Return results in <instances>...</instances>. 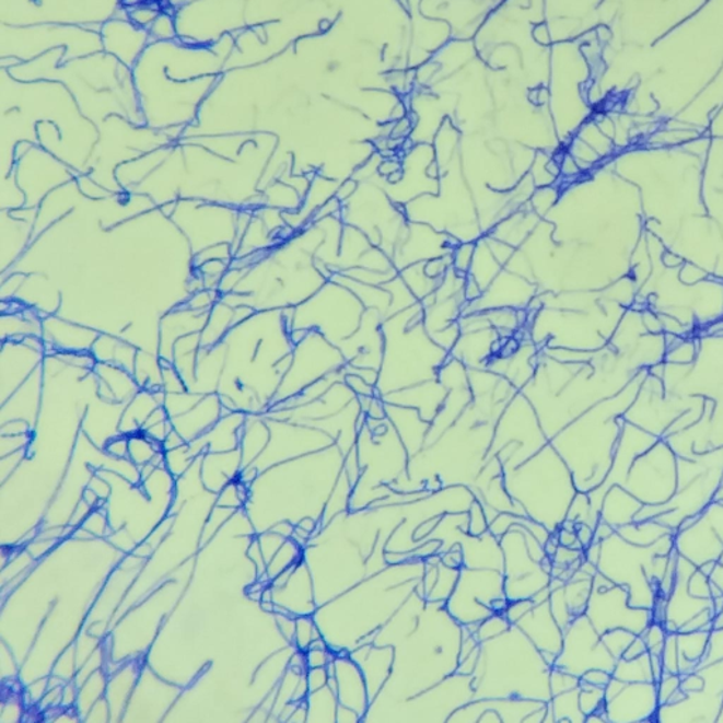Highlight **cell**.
I'll return each instance as SVG.
<instances>
[{
  "label": "cell",
  "instance_id": "1",
  "mask_svg": "<svg viewBox=\"0 0 723 723\" xmlns=\"http://www.w3.org/2000/svg\"><path fill=\"white\" fill-rule=\"evenodd\" d=\"M403 517V503L347 511L310 538L304 561L318 606L389 567L386 545Z\"/></svg>",
  "mask_w": 723,
  "mask_h": 723
},
{
  "label": "cell",
  "instance_id": "2",
  "mask_svg": "<svg viewBox=\"0 0 723 723\" xmlns=\"http://www.w3.org/2000/svg\"><path fill=\"white\" fill-rule=\"evenodd\" d=\"M676 530L656 521L614 528L584 550L586 561L614 584L629 591V604L653 610L662 606L676 575Z\"/></svg>",
  "mask_w": 723,
  "mask_h": 723
},
{
  "label": "cell",
  "instance_id": "3",
  "mask_svg": "<svg viewBox=\"0 0 723 723\" xmlns=\"http://www.w3.org/2000/svg\"><path fill=\"white\" fill-rule=\"evenodd\" d=\"M424 574V560L386 567L319 605L314 619L335 654H348L375 634L397 613Z\"/></svg>",
  "mask_w": 723,
  "mask_h": 723
},
{
  "label": "cell",
  "instance_id": "4",
  "mask_svg": "<svg viewBox=\"0 0 723 723\" xmlns=\"http://www.w3.org/2000/svg\"><path fill=\"white\" fill-rule=\"evenodd\" d=\"M468 633L444 602L427 600L415 628L390 644L395 649L390 677L371 703L403 701L453 676Z\"/></svg>",
  "mask_w": 723,
  "mask_h": 723
},
{
  "label": "cell",
  "instance_id": "5",
  "mask_svg": "<svg viewBox=\"0 0 723 723\" xmlns=\"http://www.w3.org/2000/svg\"><path fill=\"white\" fill-rule=\"evenodd\" d=\"M551 664L517 626L479 643L473 674L474 700L524 698L550 702Z\"/></svg>",
  "mask_w": 723,
  "mask_h": 723
},
{
  "label": "cell",
  "instance_id": "6",
  "mask_svg": "<svg viewBox=\"0 0 723 723\" xmlns=\"http://www.w3.org/2000/svg\"><path fill=\"white\" fill-rule=\"evenodd\" d=\"M613 485L644 506L666 503L677 488V454L667 441L625 421L608 477L588 493L596 513L602 494Z\"/></svg>",
  "mask_w": 723,
  "mask_h": 723
},
{
  "label": "cell",
  "instance_id": "7",
  "mask_svg": "<svg viewBox=\"0 0 723 723\" xmlns=\"http://www.w3.org/2000/svg\"><path fill=\"white\" fill-rule=\"evenodd\" d=\"M359 468L349 511L415 501L430 492H407L409 460L405 444L389 419H369L355 444Z\"/></svg>",
  "mask_w": 723,
  "mask_h": 723
},
{
  "label": "cell",
  "instance_id": "8",
  "mask_svg": "<svg viewBox=\"0 0 723 723\" xmlns=\"http://www.w3.org/2000/svg\"><path fill=\"white\" fill-rule=\"evenodd\" d=\"M503 478L509 497L526 517L550 533L560 530L579 489L555 446L548 443L521 467L504 470Z\"/></svg>",
  "mask_w": 723,
  "mask_h": 723
},
{
  "label": "cell",
  "instance_id": "9",
  "mask_svg": "<svg viewBox=\"0 0 723 723\" xmlns=\"http://www.w3.org/2000/svg\"><path fill=\"white\" fill-rule=\"evenodd\" d=\"M623 423L600 421L590 409L550 440L570 468L579 492H592L608 477Z\"/></svg>",
  "mask_w": 723,
  "mask_h": 723
},
{
  "label": "cell",
  "instance_id": "10",
  "mask_svg": "<svg viewBox=\"0 0 723 723\" xmlns=\"http://www.w3.org/2000/svg\"><path fill=\"white\" fill-rule=\"evenodd\" d=\"M722 480L723 446L677 455V488L673 498L658 506H643L634 522L656 521L677 532L684 522L696 517L713 502Z\"/></svg>",
  "mask_w": 723,
  "mask_h": 723
},
{
  "label": "cell",
  "instance_id": "11",
  "mask_svg": "<svg viewBox=\"0 0 723 723\" xmlns=\"http://www.w3.org/2000/svg\"><path fill=\"white\" fill-rule=\"evenodd\" d=\"M683 700L658 708L656 722L716 723L723 705V629H713L705 656L681 677Z\"/></svg>",
  "mask_w": 723,
  "mask_h": 723
},
{
  "label": "cell",
  "instance_id": "12",
  "mask_svg": "<svg viewBox=\"0 0 723 723\" xmlns=\"http://www.w3.org/2000/svg\"><path fill=\"white\" fill-rule=\"evenodd\" d=\"M715 616L710 579L701 568L678 556L672 590L654 613V620L662 623L667 633L712 632Z\"/></svg>",
  "mask_w": 723,
  "mask_h": 723
},
{
  "label": "cell",
  "instance_id": "13",
  "mask_svg": "<svg viewBox=\"0 0 723 723\" xmlns=\"http://www.w3.org/2000/svg\"><path fill=\"white\" fill-rule=\"evenodd\" d=\"M473 700V676L455 673L406 700L371 703L362 723H446L454 711Z\"/></svg>",
  "mask_w": 723,
  "mask_h": 723
},
{
  "label": "cell",
  "instance_id": "14",
  "mask_svg": "<svg viewBox=\"0 0 723 723\" xmlns=\"http://www.w3.org/2000/svg\"><path fill=\"white\" fill-rule=\"evenodd\" d=\"M548 443L550 441L541 429L532 403L522 392H517L494 425L487 463L501 464L504 473L521 467Z\"/></svg>",
  "mask_w": 723,
  "mask_h": 723
},
{
  "label": "cell",
  "instance_id": "15",
  "mask_svg": "<svg viewBox=\"0 0 723 723\" xmlns=\"http://www.w3.org/2000/svg\"><path fill=\"white\" fill-rule=\"evenodd\" d=\"M503 555L504 592L509 602L532 599L548 588L551 574L543 568L545 546L523 524L514 523L499 538Z\"/></svg>",
  "mask_w": 723,
  "mask_h": 723
},
{
  "label": "cell",
  "instance_id": "16",
  "mask_svg": "<svg viewBox=\"0 0 723 723\" xmlns=\"http://www.w3.org/2000/svg\"><path fill=\"white\" fill-rule=\"evenodd\" d=\"M508 605L502 570L465 565L459 570L453 595L445 602L450 615L473 634L489 616L504 614Z\"/></svg>",
  "mask_w": 723,
  "mask_h": 723
},
{
  "label": "cell",
  "instance_id": "17",
  "mask_svg": "<svg viewBox=\"0 0 723 723\" xmlns=\"http://www.w3.org/2000/svg\"><path fill=\"white\" fill-rule=\"evenodd\" d=\"M585 616L599 634L625 629L640 635L654 620L653 610L634 608L629 604L628 588L614 584L599 572L592 582Z\"/></svg>",
  "mask_w": 723,
  "mask_h": 723
},
{
  "label": "cell",
  "instance_id": "18",
  "mask_svg": "<svg viewBox=\"0 0 723 723\" xmlns=\"http://www.w3.org/2000/svg\"><path fill=\"white\" fill-rule=\"evenodd\" d=\"M676 552L710 575L723 556V502H712L696 517L688 518L674 537Z\"/></svg>",
  "mask_w": 723,
  "mask_h": 723
},
{
  "label": "cell",
  "instance_id": "19",
  "mask_svg": "<svg viewBox=\"0 0 723 723\" xmlns=\"http://www.w3.org/2000/svg\"><path fill=\"white\" fill-rule=\"evenodd\" d=\"M616 663L618 660L606 649L600 634L582 615L564 630L562 649L552 667L581 678L590 669H605L613 674Z\"/></svg>",
  "mask_w": 723,
  "mask_h": 723
},
{
  "label": "cell",
  "instance_id": "20",
  "mask_svg": "<svg viewBox=\"0 0 723 723\" xmlns=\"http://www.w3.org/2000/svg\"><path fill=\"white\" fill-rule=\"evenodd\" d=\"M468 527V512L445 513L427 540L443 543L439 555L459 545L463 548L465 567L502 570L503 555L499 538L490 532L479 537L470 536Z\"/></svg>",
  "mask_w": 723,
  "mask_h": 723
},
{
  "label": "cell",
  "instance_id": "21",
  "mask_svg": "<svg viewBox=\"0 0 723 723\" xmlns=\"http://www.w3.org/2000/svg\"><path fill=\"white\" fill-rule=\"evenodd\" d=\"M658 708L657 683L610 677L605 687L604 712L610 723L656 722Z\"/></svg>",
  "mask_w": 723,
  "mask_h": 723
},
{
  "label": "cell",
  "instance_id": "22",
  "mask_svg": "<svg viewBox=\"0 0 723 723\" xmlns=\"http://www.w3.org/2000/svg\"><path fill=\"white\" fill-rule=\"evenodd\" d=\"M548 702L524 698L473 700L454 711L446 723H545Z\"/></svg>",
  "mask_w": 723,
  "mask_h": 723
},
{
  "label": "cell",
  "instance_id": "23",
  "mask_svg": "<svg viewBox=\"0 0 723 723\" xmlns=\"http://www.w3.org/2000/svg\"><path fill=\"white\" fill-rule=\"evenodd\" d=\"M596 572H598L596 567L584 560L564 585L551 591L548 599L551 613L562 630H565L576 618L585 615Z\"/></svg>",
  "mask_w": 723,
  "mask_h": 723
},
{
  "label": "cell",
  "instance_id": "24",
  "mask_svg": "<svg viewBox=\"0 0 723 723\" xmlns=\"http://www.w3.org/2000/svg\"><path fill=\"white\" fill-rule=\"evenodd\" d=\"M711 632L667 633L662 653L663 673L683 677L693 672L705 656Z\"/></svg>",
  "mask_w": 723,
  "mask_h": 723
},
{
  "label": "cell",
  "instance_id": "25",
  "mask_svg": "<svg viewBox=\"0 0 723 723\" xmlns=\"http://www.w3.org/2000/svg\"><path fill=\"white\" fill-rule=\"evenodd\" d=\"M514 626H517L528 640L540 650L548 664L555 666L556 658L562 649L564 630L557 623L551 613L550 600L536 604Z\"/></svg>",
  "mask_w": 723,
  "mask_h": 723
},
{
  "label": "cell",
  "instance_id": "26",
  "mask_svg": "<svg viewBox=\"0 0 723 723\" xmlns=\"http://www.w3.org/2000/svg\"><path fill=\"white\" fill-rule=\"evenodd\" d=\"M328 673L335 679L339 705L352 708L362 716L363 722L371 707V698L361 667L349 654H335V658L328 664Z\"/></svg>",
  "mask_w": 723,
  "mask_h": 723
},
{
  "label": "cell",
  "instance_id": "27",
  "mask_svg": "<svg viewBox=\"0 0 723 723\" xmlns=\"http://www.w3.org/2000/svg\"><path fill=\"white\" fill-rule=\"evenodd\" d=\"M348 654L361 667L372 702L390 677L393 662H395V649L392 645H378L371 642L359 645Z\"/></svg>",
  "mask_w": 723,
  "mask_h": 723
},
{
  "label": "cell",
  "instance_id": "28",
  "mask_svg": "<svg viewBox=\"0 0 723 723\" xmlns=\"http://www.w3.org/2000/svg\"><path fill=\"white\" fill-rule=\"evenodd\" d=\"M446 396H448L446 387L440 382V378H434V381L420 383L409 389L392 393L382 400L389 405L411 407L431 423L439 415L441 407L444 406Z\"/></svg>",
  "mask_w": 723,
  "mask_h": 723
},
{
  "label": "cell",
  "instance_id": "29",
  "mask_svg": "<svg viewBox=\"0 0 723 723\" xmlns=\"http://www.w3.org/2000/svg\"><path fill=\"white\" fill-rule=\"evenodd\" d=\"M460 568H451L441 561L440 555L424 560V574L417 592L429 602H446L455 590Z\"/></svg>",
  "mask_w": 723,
  "mask_h": 723
},
{
  "label": "cell",
  "instance_id": "30",
  "mask_svg": "<svg viewBox=\"0 0 723 723\" xmlns=\"http://www.w3.org/2000/svg\"><path fill=\"white\" fill-rule=\"evenodd\" d=\"M386 415L395 425L411 458L424 445L431 425L430 421H425L420 412L411 407L389 405V403H386Z\"/></svg>",
  "mask_w": 723,
  "mask_h": 723
},
{
  "label": "cell",
  "instance_id": "31",
  "mask_svg": "<svg viewBox=\"0 0 723 723\" xmlns=\"http://www.w3.org/2000/svg\"><path fill=\"white\" fill-rule=\"evenodd\" d=\"M643 506L644 504L634 499L632 494L618 485H613L602 494L599 518L610 527L618 528L633 523L635 514L642 511Z\"/></svg>",
  "mask_w": 723,
  "mask_h": 723
},
{
  "label": "cell",
  "instance_id": "32",
  "mask_svg": "<svg viewBox=\"0 0 723 723\" xmlns=\"http://www.w3.org/2000/svg\"><path fill=\"white\" fill-rule=\"evenodd\" d=\"M580 687L551 698L545 723H585L586 716L580 707Z\"/></svg>",
  "mask_w": 723,
  "mask_h": 723
},
{
  "label": "cell",
  "instance_id": "33",
  "mask_svg": "<svg viewBox=\"0 0 723 723\" xmlns=\"http://www.w3.org/2000/svg\"><path fill=\"white\" fill-rule=\"evenodd\" d=\"M307 710L310 722L337 723L338 697L331 686H325L317 691L308 692Z\"/></svg>",
  "mask_w": 723,
  "mask_h": 723
},
{
  "label": "cell",
  "instance_id": "34",
  "mask_svg": "<svg viewBox=\"0 0 723 723\" xmlns=\"http://www.w3.org/2000/svg\"><path fill=\"white\" fill-rule=\"evenodd\" d=\"M613 677L623 681H654L658 683L654 674L652 656L649 652L634 658H619L613 672Z\"/></svg>",
  "mask_w": 723,
  "mask_h": 723
},
{
  "label": "cell",
  "instance_id": "35",
  "mask_svg": "<svg viewBox=\"0 0 723 723\" xmlns=\"http://www.w3.org/2000/svg\"><path fill=\"white\" fill-rule=\"evenodd\" d=\"M599 514L592 509L590 494L585 492L576 493L570 509H568L565 522L572 524H588L591 527L598 526Z\"/></svg>",
  "mask_w": 723,
  "mask_h": 723
},
{
  "label": "cell",
  "instance_id": "36",
  "mask_svg": "<svg viewBox=\"0 0 723 723\" xmlns=\"http://www.w3.org/2000/svg\"><path fill=\"white\" fill-rule=\"evenodd\" d=\"M319 638H323L322 630H319L313 615L299 616V618H295L293 644L300 650V652H307L314 640Z\"/></svg>",
  "mask_w": 723,
  "mask_h": 723
},
{
  "label": "cell",
  "instance_id": "37",
  "mask_svg": "<svg viewBox=\"0 0 723 723\" xmlns=\"http://www.w3.org/2000/svg\"><path fill=\"white\" fill-rule=\"evenodd\" d=\"M605 687L591 686L581 681L580 707L585 716L592 713L604 712Z\"/></svg>",
  "mask_w": 723,
  "mask_h": 723
},
{
  "label": "cell",
  "instance_id": "38",
  "mask_svg": "<svg viewBox=\"0 0 723 723\" xmlns=\"http://www.w3.org/2000/svg\"><path fill=\"white\" fill-rule=\"evenodd\" d=\"M635 638H638V634L625 629L609 630V632L600 634L602 642L616 660L623 657L626 650L634 642Z\"/></svg>",
  "mask_w": 723,
  "mask_h": 723
},
{
  "label": "cell",
  "instance_id": "39",
  "mask_svg": "<svg viewBox=\"0 0 723 723\" xmlns=\"http://www.w3.org/2000/svg\"><path fill=\"white\" fill-rule=\"evenodd\" d=\"M511 626L512 623L509 622L506 616L494 614L478 625L474 635L479 643L487 642V640L498 638V635L506 632V630L511 629Z\"/></svg>",
  "mask_w": 723,
  "mask_h": 723
},
{
  "label": "cell",
  "instance_id": "40",
  "mask_svg": "<svg viewBox=\"0 0 723 723\" xmlns=\"http://www.w3.org/2000/svg\"><path fill=\"white\" fill-rule=\"evenodd\" d=\"M475 250H477V244L474 242H460L454 247L451 256H453V269L456 273L467 278L470 266H473Z\"/></svg>",
  "mask_w": 723,
  "mask_h": 723
},
{
  "label": "cell",
  "instance_id": "41",
  "mask_svg": "<svg viewBox=\"0 0 723 723\" xmlns=\"http://www.w3.org/2000/svg\"><path fill=\"white\" fill-rule=\"evenodd\" d=\"M666 634L667 632L664 630L663 625L656 622V620H653V622L649 625V628L644 630L642 638L645 648H648V652L652 654V656L662 657L664 642H666Z\"/></svg>",
  "mask_w": 723,
  "mask_h": 723
},
{
  "label": "cell",
  "instance_id": "42",
  "mask_svg": "<svg viewBox=\"0 0 723 723\" xmlns=\"http://www.w3.org/2000/svg\"><path fill=\"white\" fill-rule=\"evenodd\" d=\"M469 527L468 533L470 536L479 537L489 532V521L487 513H485L483 504L475 499L470 504L469 511Z\"/></svg>",
  "mask_w": 723,
  "mask_h": 723
},
{
  "label": "cell",
  "instance_id": "43",
  "mask_svg": "<svg viewBox=\"0 0 723 723\" xmlns=\"http://www.w3.org/2000/svg\"><path fill=\"white\" fill-rule=\"evenodd\" d=\"M581 686V678L572 676L570 673L562 672L556 667L551 668L550 673V688L552 697L558 693L574 690Z\"/></svg>",
  "mask_w": 723,
  "mask_h": 723
},
{
  "label": "cell",
  "instance_id": "44",
  "mask_svg": "<svg viewBox=\"0 0 723 723\" xmlns=\"http://www.w3.org/2000/svg\"><path fill=\"white\" fill-rule=\"evenodd\" d=\"M679 684H681V677L676 676V674L663 673V676L660 677L657 683L660 707L666 705V703L674 700V697L679 691Z\"/></svg>",
  "mask_w": 723,
  "mask_h": 723
},
{
  "label": "cell",
  "instance_id": "45",
  "mask_svg": "<svg viewBox=\"0 0 723 723\" xmlns=\"http://www.w3.org/2000/svg\"><path fill=\"white\" fill-rule=\"evenodd\" d=\"M708 579H710L712 595L715 598L716 615H723V556L712 567Z\"/></svg>",
  "mask_w": 723,
  "mask_h": 723
},
{
  "label": "cell",
  "instance_id": "46",
  "mask_svg": "<svg viewBox=\"0 0 723 723\" xmlns=\"http://www.w3.org/2000/svg\"><path fill=\"white\" fill-rule=\"evenodd\" d=\"M551 558L556 565L568 568L584 560V550H580V548L558 546L556 555Z\"/></svg>",
  "mask_w": 723,
  "mask_h": 723
},
{
  "label": "cell",
  "instance_id": "47",
  "mask_svg": "<svg viewBox=\"0 0 723 723\" xmlns=\"http://www.w3.org/2000/svg\"><path fill=\"white\" fill-rule=\"evenodd\" d=\"M343 382L347 383L349 389H351L358 397L362 396H377L376 386L371 385L365 378L357 375V373L347 372L343 376Z\"/></svg>",
  "mask_w": 723,
  "mask_h": 723
},
{
  "label": "cell",
  "instance_id": "48",
  "mask_svg": "<svg viewBox=\"0 0 723 723\" xmlns=\"http://www.w3.org/2000/svg\"><path fill=\"white\" fill-rule=\"evenodd\" d=\"M335 658L331 649H310L305 652L308 668L328 667V664Z\"/></svg>",
  "mask_w": 723,
  "mask_h": 723
},
{
  "label": "cell",
  "instance_id": "49",
  "mask_svg": "<svg viewBox=\"0 0 723 723\" xmlns=\"http://www.w3.org/2000/svg\"><path fill=\"white\" fill-rule=\"evenodd\" d=\"M535 600L533 599H518L509 602L506 610H504V616L512 625L516 623L522 616L526 615L528 610L535 606Z\"/></svg>",
  "mask_w": 723,
  "mask_h": 723
},
{
  "label": "cell",
  "instance_id": "50",
  "mask_svg": "<svg viewBox=\"0 0 723 723\" xmlns=\"http://www.w3.org/2000/svg\"><path fill=\"white\" fill-rule=\"evenodd\" d=\"M305 677H307L310 692L317 691L319 688L328 686L329 678H331L328 673V667L308 668Z\"/></svg>",
  "mask_w": 723,
  "mask_h": 723
},
{
  "label": "cell",
  "instance_id": "51",
  "mask_svg": "<svg viewBox=\"0 0 723 723\" xmlns=\"http://www.w3.org/2000/svg\"><path fill=\"white\" fill-rule=\"evenodd\" d=\"M610 677H613V674L605 672V669H590L581 677V681L591 684V686L606 687L610 681Z\"/></svg>",
  "mask_w": 723,
  "mask_h": 723
},
{
  "label": "cell",
  "instance_id": "52",
  "mask_svg": "<svg viewBox=\"0 0 723 723\" xmlns=\"http://www.w3.org/2000/svg\"><path fill=\"white\" fill-rule=\"evenodd\" d=\"M441 561L451 568L464 567V552L459 545L451 547L448 551L441 552Z\"/></svg>",
  "mask_w": 723,
  "mask_h": 723
},
{
  "label": "cell",
  "instance_id": "53",
  "mask_svg": "<svg viewBox=\"0 0 723 723\" xmlns=\"http://www.w3.org/2000/svg\"><path fill=\"white\" fill-rule=\"evenodd\" d=\"M557 537H558V541H560V546L580 548V550H584V548H582L581 546L579 537H576L575 530H570V528L560 527V530L557 532Z\"/></svg>",
  "mask_w": 723,
  "mask_h": 723
},
{
  "label": "cell",
  "instance_id": "54",
  "mask_svg": "<svg viewBox=\"0 0 723 723\" xmlns=\"http://www.w3.org/2000/svg\"><path fill=\"white\" fill-rule=\"evenodd\" d=\"M575 533L584 550L595 540V528L588 526V524H576Z\"/></svg>",
  "mask_w": 723,
  "mask_h": 723
},
{
  "label": "cell",
  "instance_id": "55",
  "mask_svg": "<svg viewBox=\"0 0 723 723\" xmlns=\"http://www.w3.org/2000/svg\"><path fill=\"white\" fill-rule=\"evenodd\" d=\"M337 723H362V716L352 708L339 705L337 712Z\"/></svg>",
  "mask_w": 723,
  "mask_h": 723
},
{
  "label": "cell",
  "instance_id": "56",
  "mask_svg": "<svg viewBox=\"0 0 723 723\" xmlns=\"http://www.w3.org/2000/svg\"><path fill=\"white\" fill-rule=\"evenodd\" d=\"M722 722H723V705H722L720 716H718V722L716 723H722Z\"/></svg>",
  "mask_w": 723,
  "mask_h": 723
}]
</instances>
